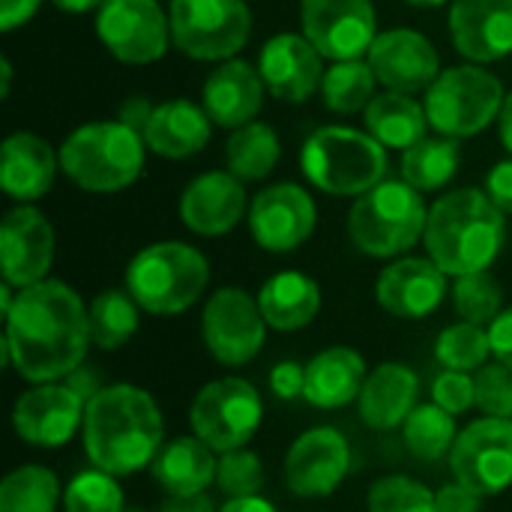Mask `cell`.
Listing matches in <instances>:
<instances>
[{"mask_svg": "<svg viewBox=\"0 0 512 512\" xmlns=\"http://www.w3.org/2000/svg\"><path fill=\"white\" fill-rule=\"evenodd\" d=\"M279 156H282V144L276 129L258 120L234 129L225 147L228 171L240 180H264L279 165Z\"/></svg>", "mask_w": 512, "mask_h": 512, "instance_id": "obj_34", "label": "cell"}, {"mask_svg": "<svg viewBox=\"0 0 512 512\" xmlns=\"http://www.w3.org/2000/svg\"><path fill=\"white\" fill-rule=\"evenodd\" d=\"M3 321V363L30 384L63 381L87 360L93 345L87 303L60 279L15 291Z\"/></svg>", "mask_w": 512, "mask_h": 512, "instance_id": "obj_1", "label": "cell"}, {"mask_svg": "<svg viewBox=\"0 0 512 512\" xmlns=\"http://www.w3.org/2000/svg\"><path fill=\"white\" fill-rule=\"evenodd\" d=\"M369 512H441L438 492L408 474H387L369 486L366 495Z\"/></svg>", "mask_w": 512, "mask_h": 512, "instance_id": "obj_41", "label": "cell"}, {"mask_svg": "<svg viewBox=\"0 0 512 512\" xmlns=\"http://www.w3.org/2000/svg\"><path fill=\"white\" fill-rule=\"evenodd\" d=\"M447 273L432 258H399L378 273L375 300L384 312L405 321H420L438 312L447 300Z\"/></svg>", "mask_w": 512, "mask_h": 512, "instance_id": "obj_20", "label": "cell"}, {"mask_svg": "<svg viewBox=\"0 0 512 512\" xmlns=\"http://www.w3.org/2000/svg\"><path fill=\"white\" fill-rule=\"evenodd\" d=\"M375 87L378 78L369 66V60L357 57V60H336L321 81V93H324V105L336 114H354V111H366L369 102L375 99Z\"/></svg>", "mask_w": 512, "mask_h": 512, "instance_id": "obj_37", "label": "cell"}, {"mask_svg": "<svg viewBox=\"0 0 512 512\" xmlns=\"http://www.w3.org/2000/svg\"><path fill=\"white\" fill-rule=\"evenodd\" d=\"M216 450H210L198 435H180L162 444L150 474L165 495H201L216 483Z\"/></svg>", "mask_w": 512, "mask_h": 512, "instance_id": "obj_28", "label": "cell"}, {"mask_svg": "<svg viewBox=\"0 0 512 512\" xmlns=\"http://www.w3.org/2000/svg\"><path fill=\"white\" fill-rule=\"evenodd\" d=\"M216 486L225 498H252L264 489V465L249 447L219 453Z\"/></svg>", "mask_w": 512, "mask_h": 512, "instance_id": "obj_42", "label": "cell"}, {"mask_svg": "<svg viewBox=\"0 0 512 512\" xmlns=\"http://www.w3.org/2000/svg\"><path fill=\"white\" fill-rule=\"evenodd\" d=\"M60 168V153L33 132H12L0 150V186L18 204H33L48 195Z\"/></svg>", "mask_w": 512, "mask_h": 512, "instance_id": "obj_24", "label": "cell"}, {"mask_svg": "<svg viewBox=\"0 0 512 512\" xmlns=\"http://www.w3.org/2000/svg\"><path fill=\"white\" fill-rule=\"evenodd\" d=\"M159 512H219L216 504L210 501L207 492L201 495H168L162 504H159Z\"/></svg>", "mask_w": 512, "mask_h": 512, "instance_id": "obj_52", "label": "cell"}, {"mask_svg": "<svg viewBox=\"0 0 512 512\" xmlns=\"http://www.w3.org/2000/svg\"><path fill=\"white\" fill-rule=\"evenodd\" d=\"M90 312V339L102 351H117L123 348L141 327V306L129 291L108 288L96 294L87 306Z\"/></svg>", "mask_w": 512, "mask_h": 512, "instance_id": "obj_33", "label": "cell"}, {"mask_svg": "<svg viewBox=\"0 0 512 512\" xmlns=\"http://www.w3.org/2000/svg\"><path fill=\"white\" fill-rule=\"evenodd\" d=\"M489 339H492V357L498 363L512 366V306L504 309L492 324H489Z\"/></svg>", "mask_w": 512, "mask_h": 512, "instance_id": "obj_48", "label": "cell"}, {"mask_svg": "<svg viewBox=\"0 0 512 512\" xmlns=\"http://www.w3.org/2000/svg\"><path fill=\"white\" fill-rule=\"evenodd\" d=\"M438 510L441 512H480L483 510V495L468 489L465 483L453 480L438 489Z\"/></svg>", "mask_w": 512, "mask_h": 512, "instance_id": "obj_46", "label": "cell"}, {"mask_svg": "<svg viewBox=\"0 0 512 512\" xmlns=\"http://www.w3.org/2000/svg\"><path fill=\"white\" fill-rule=\"evenodd\" d=\"M213 120L204 108L192 105L189 99H171L156 105L144 141L162 159H189L201 153L210 141Z\"/></svg>", "mask_w": 512, "mask_h": 512, "instance_id": "obj_29", "label": "cell"}, {"mask_svg": "<svg viewBox=\"0 0 512 512\" xmlns=\"http://www.w3.org/2000/svg\"><path fill=\"white\" fill-rule=\"evenodd\" d=\"M258 72L282 102H306L324 81V54L303 33H276L264 42Z\"/></svg>", "mask_w": 512, "mask_h": 512, "instance_id": "obj_21", "label": "cell"}, {"mask_svg": "<svg viewBox=\"0 0 512 512\" xmlns=\"http://www.w3.org/2000/svg\"><path fill=\"white\" fill-rule=\"evenodd\" d=\"M462 162L459 138H423L414 147L402 150V180H408L420 192H435L444 189Z\"/></svg>", "mask_w": 512, "mask_h": 512, "instance_id": "obj_32", "label": "cell"}, {"mask_svg": "<svg viewBox=\"0 0 512 512\" xmlns=\"http://www.w3.org/2000/svg\"><path fill=\"white\" fill-rule=\"evenodd\" d=\"M303 36L327 60H357L378 39L372 0H303Z\"/></svg>", "mask_w": 512, "mask_h": 512, "instance_id": "obj_16", "label": "cell"}, {"mask_svg": "<svg viewBox=\"0 0 512 512\" xmlns=\"http://www.w3.org/2000/svg\"><path fill=\"white\" fill-rule=\"evenodd\" d=\"M453 306H456V315L462 321L489 327L504 312V288H501V282L489 270L456 276Z\"/></svg>", "mask_w": 512, "mask_h": 512, "instance_id": "obj_40", "label": "cell"}, {"mask_svg": "<svg viewBox=\"0 0 512 512\" xmlns=\"http://www.w3.org/2000/svg\"><path fill=\"white\" fill-rule=\"evenodd\" d=\"M450 471L483 498L512 486V420L483 417L468 423L450 453Z\"/></svg>", "mask_w": 512, "mask_h": 512, "instance_id": "obj_12", "label": "cell"}, {"mask_svg": "<svg viewBox=\"0 0 512 512\" xmlns=\"http://www.w3.org/2000/svg\"><path fill=\"white\" fill-rule=\"evenodd\" d=\"M351 474V444L336 426H312L285 453V483L303 501L330 498Z\"/></svg>", "mask_w": 512, "mask_h": 512, "instance_id": "obj_15", "label": "cell"}, {"mask_svg": "<svg viewBox=\"0 0 512 512\" xmlns=\"http://www.w3.org/2000/svg\"><path fill=\"white\" fill-rule=\"evenodd\" d=\"M507 240L504 210L480 189H456L429 207L426 252L447 276L489 270Z\"/></svg>", "mask_w": 512, "mask_h": 512, "instance_id": "obj_3", "label": "cell"}, {"mask_svg": "<svg viewBox=\"0 0 512 512\" xmlns=\"http://www.w3.org/2000/svg\"><path fill=\"white\" fill-rule=\"evenodd\" d=\"M450 39L471 63H495L512 54V0H453Z\"/></svg>", "mask_w": 512, "mask_h": 512, "instance_id": "obj_22", "label": "cell"}, {"mask_svg": "<svg viewBox=\"0 0 512 512\" xmlns=\"http://www.w3.org/2000/svg\"><path fill=\"white\" fill-rule=\"evenodd\" d=\"M144 144V135L120 120L84 123L60 144V171L84 192L111 195L141 177Z\"/></svg>", "mask_w": 512, "mask_h": 512, "instance_id": "obj_4", "label": "cell"}, {"mask_svg": "<svg viewBox=\"0 0 512 512\" xmlns=\"http://www.w3.org/2000/svg\"><path fill=\"white\" fill-rule=\"evenodd\" d=\"M246 216V192L231 171H207L195 177L180 195V219L192 234H231Z\"/></svg>", "mask_w": 512, "mask_h": 512, "instance_id": "obj_23", "label": "cell"}, {"mask_svg": "<svg viewBox=\"0 0 512 512\" xmlns=\"http://www.w3.org/2000/svg\"><path fill=\"white\" fill-rule=\"evenodd\" d=\"M366 126L375 141L393 150H408L417 141L426 138L429 129V114L426 105L417 102L411 93H396L387 90L375 96L366 108Z\"/></svg>", "mask_w": 512, "mask_h": 512, "instance_id": "obj_31", "label": "cell"}, {"mask_svg": "<svg viewBox=\"0 0 512 512\" xmlns=\"http://www.w3.org/2000/svg\"><path fill=\"white\" fill-rule=\"evenodd\" d=\"M201 339L207 354L228 369L252 363L267 342L258 297L234 285L219 288L201 312Z\"/></svg>", "mask_w": 512, "mask_h": 512, "instance_id": "obj_11", "label": "cell"}, {"mask_svg": "<svg viewBox=\"0 0 512 512\" xmlns=\"http://www.w3.org/2000/svg\"><path fill=\"white\" fill-rule=\"evenodd\" d=\"M318 225L312 195L297 183H276L255 195L249 207L252 240L273 255L300 249Z\"/></svg>", "mask_w": 512, "mask_h": 512, "instance_id": "obj_17", "label": "cell"}, {"mask_svg": "<svg viewBox=\"0 0 512 512\" xmlns=\"http://www.w3.org/2000/svg\"><path fill=\"white\" fill-rule=\"evenodd\" d=\"M498 126H501V141H504V147L512 153V90L507 93L504 108H501V114H498Z\"/></svg>", "mask_w": 512, "mask_h": 512, "instance_id": "obj_54", "label": "cell"}, {"mask_svg": "<svg viewBox=\"0 0 512 512\" xmlns=\"http://www.w3.org/2000/svg\"><path fill=\"white\" fill-rule=\"evenodd\" d=\"M210 282L207 258L177 240L144 246L126 267V291L147 315H183Z\"/></svg>", "mask_w": 512, "mask_h": 512, "instance_id": "obj_6", "label": "cell"}, {"mask_svg": "<svg viewBox=\"0 0 512 512\" xmlns=\"http://www.w3.org/2000/svg\"><path fill=\"white\" fill-rule=\"evenodd\" d=\"M429 222L423 192L408 180H381L348 213L351 243L369 258H396L414 249Z\"/></svg>", "mask_w": 512, "mask_h": 512, "instance_id": "obj_5", "label": "cell"}, {"mask_svg": "<svg viewBox=\"0 0 512 512\" xmlns=\"http://www.w3.org/2000/svg\"><path fill=\"white\" fill-rule=\"evenodd\" d=\"M504 99L507 93L498 75L480 63H465L444 69L426 90L423 105L432 129L447 138H471L498 120Z\"/></svg>", "mask_w": 512, "mask_h": 512, "instance_id": "obj_8", "label": "cell"}, {"mask_svg": "<svg viewBox=\"0 0 512 512\" xmlns=\"http://www.w3.org/2000/svg\"><path fill=\"white\" fill-rule=\"evenodd\" d=\"M153 111H156V105H153L147 96H129V99L120 105L117 120H120V123H126L129 129H135V132H141V135H144V129H147V123H150Z\"/></svg>", "mask_w": 512, "mask_h": 512, "instance_id": "obj_49", "label": "cell"}, {"mask_svg": "<svg viewBox=\"0 0 512 512\" xmlns=\"http://www.w3.org/2000/svg\"><path fill=\"white\" fill-rule=\"evenodd\" d=\"M411 6H441V3H450V0H408Z\"/></svg>", "mask_w": 512, "mask_h": 512, "instance_id": "obj_57", "label": "cell"}, {"mask_svg": "<svg viewBox=\"0 0 512 512\" xmlns=\"http://www.w3.org/2000/svg\"><path fill=\"white\" fill-rule=\"evenodd\" d=\"M63 381H66V384H69V387H72V390H75V393H78L84 402H90V399H93V396H96V393L105 387V384H102V375H99V369H93V366H87V363H81V366H78L72 375H66Z\"/></svg>", "mask_w": 512, "mask_h": 512, "instance_id": "obj_50", "label": "cell"}, {"mask_svg": "<svg viewBox=\"0 0 512 512\" xmlns=\"http://www.w3.org/2000/svg\"><path fill=\"white\" fill-rule=\"evenodd\" d=\"M486 192H489V198H492L504 213H510L512 216V159L498 162V165L489 171V177H486Z\"/></svg>", "mask_w": 512, "mask_h": 512, "instance_id": "obj_47", "label": "cell"}, {"mask_svg": "<svg viewBox=\"0 0 512 512\" xmlns=\"http://www.w3.org/2000/svg\"><path fill=\"white\" fill-rule=\"evenodd\" d=\"M366 360L348 345H333L318 351L306 363V393L303 399L318 411H336L360 399L366 384Z\"/></svg>", "mask_w": 512, "mask_h": 512, "instance_id": "obj_27", "label": "cell"}, {"mask_svg": "<svg viewBox=\"0 0 512 512\" xmlns=\"http://www.w3.org/2000/svg\"><path fill=\"white\" fill-rule=\"evenodd\" d=\"M84 411L87 402L66 381L33 384L12 405V429L36 450H60L81 432Z\"/></svg>", "mask_w": 512, "mask_h": 512, "instance_id": "obj_14", "label": "cell"}, {"mask_svg": "<svg viewBox=\"0 0 512 512\" xmlns=\"http://www.w3.org/2000/svg\"><path fill=\"white\" fill-rule=\"evenodd\" d=\"M171 42L192 60H231L252 36L246 0H171Z\"/></svg>", "mask_w": 512, "mask_h": 512, "instance_id": "obj_10", "label": "cell"}, {"mask_svg": "<svg viewBox=\"0 0 512 512\" xmlns=\"http://www.w3.org/2000/svg\"><path fill=\"white\" fill-rule=\"evenodd\" d=\"M459 438L456 417L447 414L441 405H417L411 417L402 426V441L408 453L420 462H438L453 453V444Z\"/></svg>", "mask_w": 512, "mask_h": 512, "instance_id": "obj_36", "label": "cell"}, {"mask_svg": "<svg viewBox=\"0 0 512 512\" xmlns=\"http://www.w3.org/2000/svg\"><path fill=\"white\" fill-rule=\"evenodd\" d=\"M420 399V378L405 363H381L366 375L360 390V417L375 432L402 429Z\"/></svg>", "mask_w": 512, "mask_h": 512, "instance_id": "obj_26", "label": "cell"}, {"mask_svg": "<svg viewBox=\"0 0 512 512\" xmlns=\"http://www.w3.org/2000/svg\"><path fill=\"white\" fill-rule=\"evenodd\" d=\"M96 33L111 57L144 66L168 51L171 21L156 0H105L96 12Z\"/></svg>", "mask_w": 512, "mask_h": 512, "instance_id": "obj_13", "label": "cell"}, {"mask_svg": "<svg viewBox=\"0 0 512 512\" xmlns=\"http://www.w3.org/2000/svg\"><path fill=\"white\" fill-rule=\"evenodd\" d=\"M126 512H144V510H138V507H132V510H126Z\"/></svg>", "mask_w": 512, "mask_h": 512, "instance_id": "obj_58", "label": "cell"}, {"mask_svg": "<svg viewBox=\"0 0 512 512\" xmlns=\"http://www.w3.org/2000/svg\"><path fill=\"white\" fill-rule=\"evenodd\" d=\"M54 264V228L33 207L18 204L0 222V270L15 291L48 279Z\"/></svg>", "mask_w": 512, "mask_h": 512, "instance_id": "obj_18", "label": "cell"}, {"mask_svg": "<svg viewBox=\"0 0 512 512\" xmlns=\"http://www.w3.org/2000/svg\"><path fill=\"white\" fill-rule=\"evenodd\" d=\"M306 180L339 198H360L387 174L384 144L351 126H324L309 135L300 153Z\"/></svg>", "mask_w": 512, "mask_h": 512, "instance_id": "obj_7", "label": "cell"}, {"mask_svg": "<svg viewBox=\"0 0 512 512\" xmlns=\"http://www.w3.org/2000/svg\"><path fill=\"white\" fill-rule=\"evenodd\" d=\"M492 357V339H489V327L480 324H450L438 333L435 339V360L444 369H456V372H477L489 363Z\"/></svg>", "mask_w": 512, "mask_h": 512, "instance_id": "obj_38", "label": "cell"}, {"mask_svg": "<svg viewBox=\"0 0 512 512\" xmlns=\"http://www.w3.org/2000/svg\"><path fill=\"white\" fill-rule=\"evenodd\" d=\"M81 444L87 462L114 477L153 465L165 444V420L153 393L135 384H105L87 402Z\"/></svg>", "mask_w": 512, "mask_h": 512, "instance_id": "obj_2", "label": "cell"}, {"mask_svg": "<svg viewBox=\"0 0 512 512\" xmlns=\"http://www.w3.org/2000/svg\"><path fill=\"white\" fill-rule=\"evenodd\" d=\"M57 9H63V12H75V15H81V12H90V9H99L105 0H51Z\"/></svg>", "mask_w": 512, "mask_h": 512, "instance_id": "obj_55", "label": "cell"}, {"mask_svg": "<svg viewBox=\"0 0 512 512\" xmlns=\"http://www.w3.org/2000/svg\"><path fill=\"white\" fill-rule=\"evenodd\" d=\"M60 480L45 465H18L0 483V512H57Z\"/></svg>", "mask_w": 512, "mask_h": 512, "instance_id": "obj_35", "label": "cell"}, {"mask_svg": "<svg viewBox=\"0 0 512 512\" xmlns=\"http://www.w3.org/2000/svg\"><path fill=\"white\" fill-rule=\"evenodd\" d=\"M258 306L270 330L294 333V330L309 327L318 318L321 285L300 270H282L261 285Z\"/></svg>", "mask_w": 512, "mask_h": 512, "instance_id": "obj_30", "label": "cell"}, {"mask_svg": "<svg viewBox=\"0 0 512 512\" xmlns=\"http://www.w3.org/2000/svg\"><path fill=\"white\" fill-rule=\"evenodd\" d=\"M477 408L486 417L512 420V366L507 363H486L477 375Z\"/></svg>", "mask_w": 512, "mask_h": 512, "instance_id": "obj_43", "label": "cell"}, {"mask_svg": "<svg viewBox=\"0 0 512 512\" xmlns=\"http://www.w3.org/2000/svg\"><path fill=\"white\" fill-rule=\"evenodd\" d=\"M0 75H3V87H0V96L6 99V96H9V84H12V63H9V57H3V60H0Z\"/></svg>", "mask_w": 512, "mask_h": 512, "instance_id": "obj_56", "label": "cell"}, {"mask_svg": "<svg viewBox=\"0 0 512 512\" xmlns=\"http://www.w3.org/2000/svg\"><path fill=\"white\" fill-rule=\"evenodd\" d=\"M63 512H126L120 477L93 465L78 471L63 489Z\"/></svg>", "mask_w": 512, "mask_h": 512, "instance_id": "obj_39", "label": "cell"}, {"mask_svg": "<svg viewBox=\"0 0 512 512\" xmlns=\"http://www.w3.org/2000/svg\"><path fill=\"white\" fill-rule=\"evenodd\" d=\"M264 78L246 60H225L204 81V111L216 126L240 129L252 123L264 105Z\"/></svg>", "mask_w": 512, "mask_h": 512, "instance_id": "obj_25", "label": "cell"}, {"mask_svg": "<svg viewBox=\"0 0 512 512\" xmlns=\"http://www.w3.org/2000/svg\"><path fill=\"white\" fill-rule=\"evenodd\" d=\"M366 60L378 84L396 93L414 96L420 90H429L432 81L441 75V60H438L435 45L423 33L408 30V27L378 33Z\"/></svg>", "mask_w": 512, "mask_h": 512, "instance_id": "obj_19", "label": "cell"}, {"mask_svg": "<svg viewBox=\"0 0 512 512\" xmlns=\"http://www.w3.org/2000/svg\"><path fill=\"white\" fill-rule=\"evenodd\" d=\"M42 0H3L0 6V27L9 33L21 24H27L33 18V12L39 9Z\"/></svg>", "mask_w": 512, "mask_h": 512, "instance_id": "obj_51", "label": "cell"}, {"mask_svg": "<svg viewBox=\"0 0 512 512\" xmlns=\"http://www.w3.org/2000/svg\"><path fill=\"white\" fill-rule=\"evenodd\" d=\"M264 423V399L246 378L225 375L198 390L189 405V426L210 450L228 453L246 447Z\"/></svg>", "mask_w": 512, "mask_h": 512, "instance_id": "obj_9", "label": "cell"}, {"mask_svg": "<svg viewBox=\"0 0 512 512\" xmlns=\"http://www.w3.org/2000/svg\"><path fill=\"white\" fill-rule=\"evenodd\" d=\"M270 393L282 402L303 399L306 393V366L297 360H282L270 369Z\"/></svg>", "mask_w": 512, "mask_h": 512, "instance_id": "obj_45", "label": "cell"}, {"mask_svg": "<svg viewBox=\"0 0 512 512\" xmlns=\"http://www.w3.org/2000/svg\"><path fill=\"white\" fill-rule=\"evenodd\" d=\"M432 402L441 405L453 417L468 414L471 408H477V378L468 375V372L444 369L432 381Z\"/></svg>", "mask_w": 512, "mask_h": 512, "instance_id": "obj_44", "label": "cell"}, {"mask_svg": "<svg viewBox=\"0 0 512 512\" xmlns=\"http://www.w3.org/2000/svg\"><path fill=\"white\" fill-rule=\"evenodd\" d=\"M219 512H279L267 498L261 495H252V498H228Z\"/></svg>", "mask_w": 512, "mask_h": 512, "instance_id": "obj_53", "label": "cell"}]
</instances>
